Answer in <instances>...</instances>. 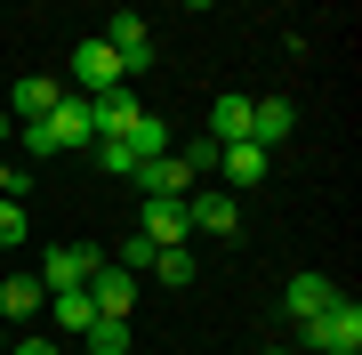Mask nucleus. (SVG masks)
Masks as SVG:
<instances>
[{"label": "nucleus", "instance_id": "nucleus-1", "mask_svg": "<svg viewBox=\"0 0 362 355\" xmlns=\"http://www.w3.org/2000/svg\"><path fill=\"white\" fill-rule=\"evenodd\" d=\"M65 145H89V97L65 89L40 121H25V154H65Z\"/></svg>", "mask_w": 362, "mask_h": 355}, {"label": "nucleus", "instance_id": "nucleus-2", "mask_svg": "<svg viewBox=\"0 0 362 355\" xmlns=\"http://www.w3.org/2000/svg\"><path fill=\"white\" fill-rule=\"evenodd\" d=\"M298 339H306V347H322V355H362V307L338 291V299H330L314 323H298Z\"/></svg>", "mask_w": 362, "mask_h": 355}, {"label": "nucleus", "instance_id": "nucleus-3", "mask_svg": "<svg viewBox=\"0 0 362 355\" xmlns=\"http://www.w3.org/2000/svg\"><path fill=\"white\" fill-rule=\"evenodd\" d=\"M97 40H105V49L121 57V81H137L145 65H153V25H145L137 9H113V16H105V33H97Z\"/></svg>", "mask_w": 362, "mask_h": 355}, {"label": "nucleus", "instance_id": "nucleus-4", "mask_svg": "<svg viewBox=\"0 0 362 355\" xmlns=\"http://www.w3.org/2000/svg\"><path fill=\"white\" fill-rule=\"evenodd\" d=\"M97 266H105V259H97V242H57L49 259H40V275H33V283L49 291V299H65V291H89Z\"/></svg>", "mask_w": 362, "mask_h": 355}, {"label": "nucleus", "instance_id": "nucleus-5", "mask_svg": "<svg viewBox=\"0 0 362 355\" xmlns=\"http://www.w3.org/2000/svg\"><path fill=\"white\" fill-rule=\"evenodd\" d=\"M185 226L209 235V242H233L242 235V202H233L226 186H194V194H185Z\"/></svg>", "mask_w": 362, "mask_h": 355}, {"label": "nucleus", "instance_id": "nucleus-6", "mask_svg": "<svg viewBox=\"0 0 362 355\" xmlns=\"http://www.w3.org/2000/svg\"><path fill=\"white\" fill-rule=\"evenodd\" d=\"M137 121H145L137 89H105V97H89V145H113V137H129Z\"/></svg>", "mask_w": 362, "mask_h": 355}, {"label": "nucleus", "instance_id": "nucleus-7", "mask_svg": "<svg viewBox=\"0 0 362 355\" xmlns=\"http://www.w3.org/2000/svg\"><path fill=\"white\" fill-rule=\"evenodd\" d=\"M73 81H81V97H105V89H129V81H121V57L105 49L97 33H89V40H81V49H73ZM73 81H65V89H73Z\"/></svg>", "mask_w": 362, "mask_h": 355}, {"label": "nucleus", "instance_id": "nucleus-8", "mask_svg": "<svg viewBox=\"0 0 362 355\" xmlns=\"http://www.w3.org/2000/svg\"><path fill=\"white\" fill-rule=\"evenodd\" d=\"M89 307H97V315H121V323H129V307H137V275L105 259L97 275H89Z\"/></svg>", "mask_w": 362, "mask_h": 355}, {"label": "nucleus", "instance_id": "nucleus-9", "mask_svg": "<svg viewBox=\"0 0 362 355\" xmlns=\"http://www.w3.org/2000/svg\"><path fill=\"white\" fill-rule=\"evenodd\" d=\"M153 250H185L194 242V226H185V202H145V226H137Z\"/></svg>", "mask_w": 362, "mask_h": 355}, {"label": "nucleus", "instance_id": "nucleus-10", "mask_svg": "<svg viewBox=\"0 0 362 355\" xmlns=\"http://www.w3.org/2000/svg\"><path fill=\"white\" fill-rule=\"evenodd\" d=\"M330 299H338V283H330V275H290V291H282V315H290V323H314Z\"/></svg>", "mask_w": 362, "mask_h": 355}, {"label": "nucleus", "instance_id": "nucleus-11", "mask_svg": "<svg viewBox=\"0 0 362 355\" xmlns=\"http://www.w3.org/2000/svg\"><path fill=\"white\" fill-rule=\"evenodd\" d=\"M290 97H258V106H250V145H258V154H274V145L290 137Z\"/></svg>", "mask_w": 362, "mask_h": 355}, {"label": "nucleus", "instance_id": "nucleus-12", "mask_svg": "<svg viewBox=\"0 0 362 355\" xmlns=\"http://www.w3.org/2000/svg\"><path fill=\"white\" fill-rule=\"evenodd\" d=\"M57 97H65V81H8V97H0V106H8V121H40Z\"/></svg>", "mask_w": 362, "mask_h": 355}, {"label": "nucleus", "instance_id": "nucleus-13", "mask_svg": "<svg viewBox=\"0 0 362 355\" xmlns=\"http://www.w3.org/2000/svg\"><path fill=\"white\" fill-rule=\"evenodd\" d=\"M209 145H250V97H218V106H209Z\"/></svg>", "mask_w": 362, "mask_h": 355}, {"label": "nucleus", "instance_id": "nucleus-14", "mask_svg": "<svg viewBox=\"0 0 362 355\" xmlns=\"http://www.w3.org/2000/svg\"><path fill=\"white\" fill-rule=\"evenodd\" d=\"M218 170H226V194H242V186H258V178L274 170V154H258V145H226Z\"/></svg>", "mask_w": 362, "mask_h": 355}, {"label": "nucleus", "instance_id": "nucleus-15", "mask_svg": "<svg viewBox=\"0 0 362 355\" xmlns=\"http://www.w3.org/2000/svg\"><path fill=\"white\" fill-rule=\"evenodd\" d=\"M40 307H49V291H40L33 275H8V283H0V315H8V323H33Z\"/></svg>", "mask_w": 362, "mask_h": 355}, {"label": "nucleus", "instance_id": "nucleus-16", "mask_svg": "<svg viewBox=\"0 0 362 355\" xmlns=\"http://www.w3.org/2000/svg\"><path fill=\"white\" fill-rule=\"evenodd\" d=\"M113 145H129V162H153V154H177V137H169V121L161 113H145L129 137H113Z\"/></svg>", "mask_w": 362, "mask_h": 355}, {"label": "nucleus", "instance_id": "nucleus-17", "mask_svg": "<svg viewBox=\"0 0 362 355\" xmlns=\"http://www.w3.org/2000/svg\"><path fill=\"white\" fill-rule=\"evenodd\" d=\"M194 275H202V266H194V242H185V250H153V283H169V291H185Z\"/></svg>", "mask_w": 362, "mask_h": 355}, {"label": "nucleus", "instance_id": "nucleus-18", "mask_svg": "<svg viewBox=\"0 0 362 355\" xmlns=\"http://www.w3.org/2000/svg\"><path fill=\"white\" fill-rule=\"evenodd\" d=\"M81 339H89V355H129V323H121V315H97Z\"/></svg>", "mask_w": 362, "mask_h": 355}, {"label": "nucleus", "instance_id": "nucleus-19", "mask_svg": "<svg viewBox=\"0 0 362 355\" xmlns=\"http://www.w3.org/2000/svg\"><path fill=\"white\" fill-rule=\"evenodd\" d=\"M49 315H57V331H89L97 307H89V291H65V299H49Z\"/></svg>", "mask_w": 362, "mask_h": 355}, {"label": "nucleus", "instance_id": "nucleus-20", "mask_svg": "<svg viewBox=\"0 0 362 355\" xmlns=\"http://www.w3.org/2000/svg\"><path fill=\"white\" fill-rule=\"evenodd\" d=\"M177 162H185V178L202 186L209 170H218V145H209V137H202V145H177Z\"/></svg>", "mask_w": 362, "mask_h": 355}, {"label": "nucleus", "instance_id": "nucleus-21", "mask_svg": "<svg viewBox=\"0 0 362 355\" xmlns=\"http://www.w3.org/2000/svg\"><path fill=\"white\" fill-rule=\"evenodd\" d=\"M25 242V202H0V250Z\"/></svg>", "mask_w": 362, "mask_h": 355}, {"label": "nucleus", "instance_id": "nucleus-22", "mask_svg": "<svg viewBox=\"0 0 362 355\" xmlns=\"http://www.w3.org/2000/svg\"><path fill=\"white\" fill-rule=\"evenodd\" d=\"M113 266H129V275H145V266H153V242H145V235H137V242H129V250H121V259H113Z\"/></svg>", "mask_w": 362, "mask_h": 355}, {"label": "nucleus", "instance_id": "nucleus-23", "mask_svg": "<svg viewBox=\"0 0 362 355\" xmlns=\"http://www.w3.org/2000/svg\"><path fill=\"white\" fill-rule=\"evenodd\" d=\"M0 202H25V170L16 162H0Z\"/></svg>", "mask_w": 362, "mask_h": 355}, {"label": "nucleus", "instance_id": "nucleus-24", "mask_svg": "<svg viewBox=\"0 0 362 355\" xmlns=\"http://www.w3.org/2000/svg\"><path fill=\"white\" fill-rule=\"evenodd\" d=\"M8 355H65V347H57V339H33V331H25V339H8Z\"/></svg>", "mask_w": 362, "mask_h": 355}, {"label": "nucleus", "instance_id": "nucleus-25", "mask_svg": "<svg viewBox=\"0 0 362 355\" xmlns=\"http://www.w3.org/2000/svg\"><path fill=\"white\" fill-rule=\"evenodd\" d=\"M266 355H298V347H290V339H274V347H266Z\"/></svg>", "mask_w": 362, "mask_h": 355}, {"label": "nucleus", "instance_id": "nucleus-26", "mask_svg": "<svg viewBox=\"0 0 362 355\" xmlns=\"http://www.w3.org/2000/svg\"><path fill=\"white\" fill-rule=\"evenodd\" d=\"M0 355H8V331H0Z\"/></svg>", "mask_w": 362, "mask_h": 355}]
</instances>
